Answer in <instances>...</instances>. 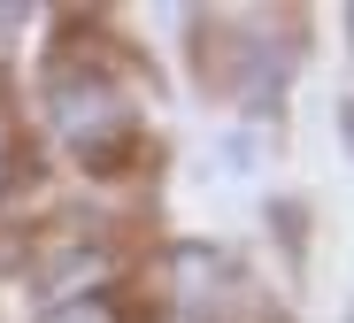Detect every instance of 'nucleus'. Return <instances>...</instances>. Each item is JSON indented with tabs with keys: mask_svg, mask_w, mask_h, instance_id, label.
<instances>
[{
	"mask_svg": "<svg viewBox=\"0 0 354 323\" xmlns=\"http://www.w3.org/2000/svg\"><path fill=\"white\" fill-rule=\"evenodd\" d=\"M46 323H124V315H115V300H100V293H85V300H62V308H54Z\"/></svg>",
	"mask_w": 354,
	"mask_h": 323,
	"instance_id": "2",
	"label": "nucleus"
},
{
	"mask_svg": "<svg viewBox=\"0 0 354 323\" xmlns=\"http://www.w3.org/2000/svg\"><path fill=\"white\" fill-rule=\"evenodd\" d=\"M0 185H8V123H0Z\"/></svg>",
	"mask_w": 354,
	"mask_h": 323,
	"instance_id": "4",
	"label": "nucleus"
},
{
	"mask_svg": "<svg viewBox=\"0 0 354 323\" xmlns=\"http://www.w3.org/2000/svg\"><path fill=\"white\" fill-rule=\"evenodd\" d=\"M24 31V8H0V54H8V39Z\"/></svg>",
	"mask_w": 354,
	"mask_h": 323,
	"instance_id": "3",
	"label": "nucleus"
},
{
	"mask_svg": "<svg viewBox=\"0 0 354 323\" xmlns=\"http://www.w3.org/2000/svg\"><path fill=\"white\" fill-rule=\"evenodd\" d=\"M46 108H54V131H62L77 154H100V147H115L131 131V108L115 100L100 77H77V70H62L46 85Z\"/></svg>",
	"mask_w": 354,
	"mask_h": 323,
	"instance_id": "1",
	"label": "nucleus"
}]
</instances>
